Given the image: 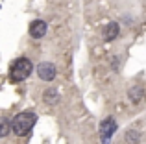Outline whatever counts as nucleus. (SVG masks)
<instances>
[{
	"mask_svg": "<svg viewBox=\"0 0 146 144\" xmlns=\"http://www.w3.org/2000/svg\"><path fill=\"white\" fill-rule=\"evenodd\" d=\"M35 120H37L35 111H22L11 120V131L17 137H26L32 131V127L35 126Z\"/></svg>",
	"mask_w": 146,
	"mask_h": 144,
	"instance_id": "f257e3e1",
	"label": "nucleus"
},
{
	"mask_svg": "<svg viewBox=\"0 0 146 144\" xmlns=\"http://www.w3.org/2000/svg\"><path fill=\"white\" fill-rule=\"evenodd\" d=\"M33 70V65L28 57H19L17 61L11 65V70H9V76H11V81H24Z\"/></svg>",
	"mask_w": 146,
	"mask_h": 144,
	"instance_id": "f03ea898",
	"label": "nucleus"
},
{
	"mask_svg": "<svg viewBox=\"0 0 146 144\" xmlns=\"http://www.w3.org/2000/svg\"><path fill=\"white\" fill-rule=\"evenodd\" d=\"M37 74H39V78L43 79V81H52V79L56 78V74H57L56 65H54V63H48V61L39 63V67H37Z\"/></svg>",
	"mask_w": 146,
	"mask_h": 144,
	"instance_id": "7ed1b4c3",
	"label": "nucleus"
},
{
	"mask_svg": "<svg viewBox=\"0 0 146 144\" xmlns=\"http://www.w3.org/2000/svg\"><path fill=\"white\" fill-rule=\"evenodd\" d=\"M117 131V122L113 118H106L100 124V135H102V144H109L111 135Z\"/></svg>",
	"mask_w": 146,
	"mask_h": 144,
	"instance_id": "20e7f679",
	"label": "nucleus"
},
{
	"mask_svg": "<svg viewBox=\"0 0 146 144\" xmlns=\"http://www.w3.org/2000/svg\"><path fill=\"white\" fill-rule=\"evenodd\" d=\"M46 30H48L46 22L41 20V18H35V20H32V24H30V35H32L33 39H43V37L46 35Z\"/></svg>",
	"mask_w": 146,
	"mask_h": 144,
	"instance_id": "39448f33",
	"label": "nucleus"
},
{
	"mask_svg": "<svg viewBox=\"0 0 146 144\" xmlns=\"http://www.w3.org/2000/svg\"><path fill=\"white\" fill-rule=\"evenodd\" d=\"M118 33H120V28H118L117 22H109V24L106 26V30H104V39L106 41H113L118 37Z\"/></svg>",
	"mask_w": 146,
	"mask_h": 144,
	"instance_id": "423d86ee",
	"label": "nucleus"
},
{
	"mask_svg": "<svg viewBox=\"0 0 146 144\" xmlns=\"http://www.w3.org/2000/svg\"><path fill=\"white\" fill-rule=\"evenodd\" d=\"M43 100H44V104H48V105H56L57 102H59V92L50 87V89H46L43 92Z\"/></svg>",
	"mask_w": 146,
	"mask_h": 144,
	"instance_id": "0eeeda50",
	"label": "nucleus"
},
{
	"mask_svg": "<svg viewBox=\"0 0 146 144\" xmlns=\"http://www.w3.org/2000/svg\"><path fill=\"white\" fill-rule=\"evenodd\" d=\"M128 96H129V100H131L133 104H139V102L143 100V96H144V89L141 85H135V87H131V89L128 90Z\"/></svg>",
	"mask_w": 146,
	"mask_h": 144,
	"instance_id": "6e6552de",
	"label": "nucleus"
},
{
	"mask_svg": "<svg viewBox=\"0 0 146 144\" xmlns=\"http://www.w3.org/2000/svg\"><path fill=\"white\" fill-rule=\"evenodd\" d=\"M124 139H126L128 144H139L141 142V133L137 129H128L126 135H124Z\"/></svg>",
	"mask_w": 146,
	"mask_h": 144,
	"instance_id": "1a4fd4ad",
	"label": "nucleus"
},
{
	"mask_svg": "<svg viewBox=\"0 0 146 144\" xmlns=\"http://www.w3.org/2000/svg\"><path fill=\"white\" fill-rule=\"evenodd\" d=\"M11 131V122L7 118H0V139L7 137Z\"/></svg>",
	"mask_w": 146,
	"mask_h": 144,
	"instance_id": "9d476101",
	"label": "nucleus"
}]
</instances>
